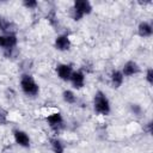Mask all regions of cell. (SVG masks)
<instances>
[{"instance_id":"7c38bea8","label":"cell","mask_w":153,"mask_h":153,"mask_svg":"<svg viewBox=\"0 0 153 153\" xmlns=\"http://www.w3.org/2000/svg\"><path fill=\"white\" fill-rule=\"evenodd\" d=\"M123 79H124V75L122 74L121 71H114L111 73V76H110V80H111V86L114 88H118L122 84H123Z\"/></svg>"},{"instance_id":"ba28073f","label":"cell","mask_w":153,"mask_h":153,"mask_svg":"<svg viewBox=\"0 0 153 153\" xmlns=\"http://www.w3.org/2000/svg\"><path fill=\"white\" fill-rule=\"evenodd\" d=\"M45 120H47L49 127H50L51 129H55V130L59 129L60 127H62V124H63V118H62V115H61L60 112L51 114V115H49Z\"/></svg>"},{"instance_id":"8992f818","label":"cell","mask_w":153,"mask_h":153,"mask_svg":"<svg viewBox=\"0 0 153 153\" xmlns=\"http://www.w3.org/2000/svg\"><path fill=\"white\" fill-rule=\"evenodd\" d=\"M13 136H14V141L19 146L25 147V148L30 146V137H29V135L25 131L19 130V129H16V130H13Z\"/></svg>"},{"instance_id":"5b68a950","label":"cell","mask_w":153,"mask_h":153,"mask_svg":"<svg viewBox=\"0 0 153 153\" xmlns=\"http://www.w3.org/2000/svg\"><path fill=\"white\" fill-rule=\"evenodd\" d=\"M56 73L59 75V78L63 81H68L72 76L73 73V68L72 65H67V63H61L56 67Z\"/></svg>"},{"instance_id":"30bf717a","label":"cell","mask_w":153,"mask_h":153,"mask_svg":"<svg viewBox=\"0 0 153 153\" xmlns=\"http://www.w3.org/2000/svg\"><path fill=\"white\" fill-rule=\"evenodd\" d=\"M140 71L139 68V65L135 62V61H128L124 63L123 68H122V74L126 75V76H131V75H135L137 74Z\"/></svg>"},{"instance_id":"9c48e42d","label":"cell","mask_w":153,"mask_h":153,"mask_svg":"<svg viewBox=\"0 0 153 153\" xmlns=\"http://www.w3.org/2000/svg\"><path fill=\"white\" fill-rule=\"evenodd\" d=\"M69 80H71L73 87L76 88V90H79V88L84 87V85H85V74H84L81 71L73 72Z\"/></svg>"},{"instance_id":"4fadbf2b","label":"cell","mask_w":153,"mask_h":153,"mask_svg":"<svg viewBox=\"0 0 153 153\" xmlns=\"http://www.w3.org/2000/svg\"><path fill=\"white\" fill-rule=\"evenodd\" d=\"M152 25L148 24L147 22H142L139 24L137 26V33L141 36V37H151L152 36Z\"/></svg>"},{"instance_id":"e0dca14e","label":"cell","mask_w":153,"mask_h":153,"mask_svg":"<svg viewBox=\"0 0 153 153\" xmlns=\"http://www.w3.org/2000/svg\"><path fill=\"white\" fill-rule=\"evenodd\" d=\"M23 5L26 7V8H35L38 6V2L35 1V0H29V1H24Z\"/></svg>"},{"instance_id":"277c9868","label":"cell","mask_w":153,"mask_h":153,"mask_svg":"<svg viewBox=\"0 0 153 153\" xmlns=\"http://www.w3.org/2000/svg\"><path fill=\"white\" fill-rule=\"evenodd\" d=\"M17 45V36L13 33H4L0 35V48L4 49L5 55L8 56L11 51Z\"/></svg>"},{"instance_id":"ac0fdd59","label":"cell","mask_w":153,"mask_h":153,"mask_svg":"<svg viewBox=\"0 0 153 153\" xmlns=\"http://www.w3.org/2000/svg\"><path fill=\"white\" fill-rule=\"evenodd\" d=\"M146 80L149 85L153 84V69L152 68H148L147 69V73H146Z\"/></svg>"},{"instance_id":"2e32d148","label":"cell","mask_w":153,"mask_h":153,"mask_svg":"<svg viewBox=\"0 0 153 153\" xmlns=\"http://www.w3.org/2000/svg\"><path fill=\"white\" fill-rule=\"evenodd\" d=\"M7 116H8L7 110L0 108V126H5L7 123Z\"/></svg>"},{"instance_id":"3957f363","label":"cell","mask_w":153,"mask_h":153,"mask_svg":"<svg viewBox=\"0 0 153 153\" xmlns=\"http://www.w3.org/2000/svg\"><path fill=\"white\" fill-rule=\"evenodd\" d=\"M20 86H22L23 92L26 96H30V97H35L39 92V86L33 80V78L31 75H27V74H24L22 76V79H20Z\"/></svg>"},{"instance_id":"7a4b0ae2","label":"cell","mask_w":153,"mask_h":153,"mask_svg":"<svg viewBox=\"0 0 153 153\" xmlns=\"http://www.w3.org/2000/svg\"><path fill=\"white\" fill-rule=\"evenodd\" d=\"M93 105H94V110L96 112L100 114V115H109L110 112V102L106 97V94L102 91L96 92L94 98H93Z\"/></svg>"},{"instance_id":"9a60e30c","label":"cell","mask_w":153,"mask_h":153,"mask_svg":"<svg viewBox=\"0 0 153 153\" xmlns=\"http://www.w3.org/2000/svg\"><path fill=\"white\" fill-rule=\"evenodd\" d=\"M62 97H63V100H65L66 103H68V104H73V103H75V94H74L72 91H69V90L63 91Z\"/></svg>"},{"instance_id":"6da1fadb","label":"cell","mask_w":153,"mask_h":153,"mask_svg":"<svg viewBox=\"0 0 153 153\" xmlns=\"http://www.w3.org/2000/svg\"><path fill=\"white\" fill-rule=\"evenodd\" d=\"M92 11V5L87 0H76L71 8V17L74 20H80L85 14H90Z\"/></svg>"},{"instance_id":"8fae6325","label":"cell","mask_w":153,"mask_h":153,"mask_svg":"<svg viewBox=\"0 0 153 153\" xmlns=\"http://www.w3.org/2000/svg\"><path fill=\"white\" fill-rule=\"evenodd\" d=\"M0 30L4 32V33H13L17 31V25L8 20L7 18H4V17H0Z\"/></svg>"},{"instance_id":"5bb4252c","label":"cell","mask_w":153,"mask_h":153,"mask_svg":"<svg viewBox=\"0 0 153 153\" xmlns=\"http://www.w3.org/2000/svg\"><path fill=\"white\" fill-rule=\"evenodd\" d=\"M50 146H51V149L54 153H63V151H65L63 143L56 137L50 139Z\"/></svg>"},{"instance_id":"52a82bcc","label":"cell","mask_w":153,"mask_h":153,"mask_svg":"<svg viewBox=\"0 0 153 153\" xmlns=\"http://www.w3.org/2000/svg\"><path fill=\"white\" fill-rule=\"evenodd\" d=\"M55 48L60 51H66L71 48V41H69V37L68 35H60L56 37L55 39Z\"/></svg>"},{"instance_id":"d6986e66","label":"cell","mask_w":153,"mask_h":153,"mask_svg":"<svg viewBox=\"0 0 153 153\" xmlns=\"http://www.w3.org/2000/svg\"><path fill=\"white\" fill-rule=\"evenodd\" d=\"M131 111L135 114V115H140L141 114V108H140V105H137V104H131Z\"/></svg>"}]
</instances>
